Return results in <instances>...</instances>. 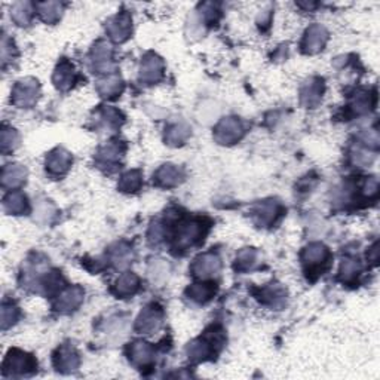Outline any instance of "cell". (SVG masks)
I'll return each instance as SVG.
<instances>
[{"instance_id": "cell-4", "label": "cell", "mask_w": 380, "mask_h": 380, "mask_svg": "<svg viewBox=\"0 0 380 380\" xmlns=\"http://www.w3.org/2000/svg\"><path fill=\"white\" fill-rule=\"evenodd\" d=\"M196 269L201 275H208L212 273L218 269V260L214 256H204L198 260Z\"/></svg>"}, {"instance_id": "cell-13", "label": "cell", "mask_w": 380, "mask_h": 380, "mask_svg": "<svg viewBox=\"0 0 380 380\" xmlns=\"http://www.w3.org/2000/svg\"><path fill=\"white\" fill-rule=\"evenodd\" d=\"M117 82H119L117 79L109 81V84H116V85H115V89H119V85H117ZM112 89H113V85H109V87L106 85V88L103 89V92H104V94H110V92H112Z\"/></svg>"}, {"instance_id": "cell-12", "label": "cell", "mask_w": 380, "mask_h": 380, "mask_svg": "<svg viewBox=\"0 0 380 380\" xmlns=\"http://www.w3.org/2000/svg\"><path fill=\"white\" fill-rule=\"evenodd\" d=\"M138 183L140 180H138V175H135V173H129L123 177V187L126 189H135L138 187Z\"/></svg>"}, {"instance_id": "cell-8", "label": "cell", "mask_w": 380, "mask_h": 380, "mask_svg": "<svg viewBox=\"0 0 380 380\" xmlns=\"http://www.w3.org/2000/svg\"><path fill=\"white\" fill-rule=\"evenodd\" d=\"M81 297H82L81 291H79L78 288H74V290H70L68 292H65V294L62 295L61 303H62V306H64L65 309H71V308H74V306L81 301Z\"/></svg>"}, {"instance_id": "cell-2", "label": "cell", "mask_w": 380, "mask_h": 380, "mask_svg": "<svg viewBox=\"0 0 380 380\" xmlns=\"http://www.w3.org/2000/svg\"><path fill=\"white\" fill-rule=\"evenodd\" d=\"M239 131H241V126L236 120H226L218 126V135L221 134L224 135L221 138L223 141H232L239 138Z\"/></svg>"}, {"instance_id": "cell-1", "label": "cell", "mask_w": 380, "mask_h": 380, "mask_svg": "<svg viewBox=\"0 0 380 380\" xmlns=\"http://www.w3.org/2000/svg\"><path fill=\"white\" fill-rule=\"evenodd\" d=\"M110 34L116 39V40H123L126 37V34L131 30L129 26V18L128 17H117L115 23H112V26L109 27Z\"/></svg>"}, {"instance_id": "cell-5", "label": "cell", "mask_w": 380, "mask_h": 380, "mask_svg": "<svg viewBox=\"0 0 380 380\" xmlns=\"http://www.w3.org/2000/svg\"><path fill=\"white\" fill-rule=\"evenodd\" d=\"M148 74H150V79H156L161 74V64L156 58H151L150 61H146L144 67L141 68V76H144L146 79H148Z\"/></svg>"}, {"instance_id": "cell-11", "label": "cell", "mask_w": 380, "mask_h": 380, "mask_svg": "<svg viewBox=\"0 0 380 380\" xmlns=\"http://www.w3.org/2000/svg\"><path fill=\"white\" fill-rule=\"evenodd\" d=\"M209 294H211V290H209L206 285H204V287L198 285V287H193V288H192V295H193V298L202 300V298L209 297Z\"/></svg>"}, {"instance_id": "cell-9", "label": "cell", "mask_w": 380, "mask_h": 380, "mask_svg": "<svg viewBox=\"0 0 380 380\" xmlns=\"http://www.w3.org/2000/svg\"><path fill=\"white\" fill-rule=\"evenodd\" d=\"M158 315L155 311H147L140 318V328L141 330H153L158 324Z\"/></svg>"}, {"instance_id": "cell-10", "label": "cell", "mask_w": 380, "mask_h": 380, "mask_svg": "<svg viewBox=\"0 0 380 380\" xmlns=\"http://www.w3.org/2000/svg\"><path fill=\"white\" fill-rule=\"evenodd\" d=\"M159 178H161L165 184L175 183V181H177L175 178H178V171H177L175 168H171V165H168V167H165V168H162V170L159 171Z\"/></svg>"}, {"instance_id": "cell-3", "label": "cell", "mask_w": 380, "mask_h": 380, "mask_svg": "<svg viewBox=\"0 0 380 380\" xmlns=\"http://www.w3.org/2000/svg\"><path fill=\"white\" fill-rule=\"evenodd\" d=\"M324 39H325V33L321 27L315 26L312 27L309 31H308V36H306V42H308V49L309 51H317L322 46L324 43Z\"/></svg>"}, {"instance_id": "cell-7", "label": "cell", "mask_w": 380, "mask_h": 380, "mask_svg": "<svg viewBox=\"0 0 380 380\" xmlns=\"http://www.w3.org/2000/svg\"><path fill=\"white\" fill-rule=\"evenodd\" d=\"M137 278L134 276V275H131V273H128V275H125V276H122L119 281H117V287H119V291L122 292V294H129V292H132L135 288H137Z\"/></svg>"}, {"instance_id": "cell-6", "label": "cell", "mask_w": 380, "mask_h": 380, "mask_svg": "<svg viewBox=\"0 0 380 380\" xmlns=\"http://www.w3.org/2000/svg\"><path fill=\"white\" fill-rule=\"evenodd\" d=\"M68 162H70V158L67 156V153H57V155L51 156L49 168L57 171V173H61V171H64L68 167Z\"/></svg>"}]
</instances>
